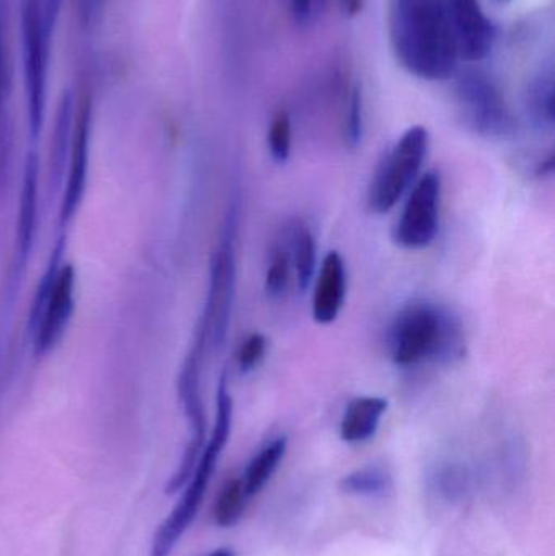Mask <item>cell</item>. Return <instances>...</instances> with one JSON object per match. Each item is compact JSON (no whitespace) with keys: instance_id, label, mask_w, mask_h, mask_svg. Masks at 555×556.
I'll return each mask as SVG.
<instances>
[{"instance_id":"obj_1","label":"cell","mask_w":555,"mask_h":556,"mask_svg":"<svg viewBox=\"0 0 555 556\" xmlns=\"http://www.w3.org/2000/svg\"><path fill=\"white\" fill-rule=\"evenodd\" d=\"M391 36L398 61L422 80H449L459 54L443 0H394Z\"/></svg>"},{"instance_id":"obj_2","label":"cell","mask_w":555,"mask_h":556,"mask_svg":"<svg viewBox=\"0 0 555 556\" xmlns=\"http://www.w3.org/2000/svg\"><path fill=\"white\" fill-rule=\"evenodd\" d=\"M388 352L401 368L422 363L455 362L465 352L458 317L432 301L419 300L401 307L388 329Z\"/></svg>"},{"instance_id":"obj_3","label":"cell","mask_w":555,"mask_h":556,"mask_svg":"<svg viewBox=\"0 0 555 556\" xmlns=\"http://www.w3.org/2000/svg\"><path fill=\"white\" fill-rule=\"evenodd\" d=\"M231 420H234V401H231L230 392H228L227 379L222 378L217 391V418H215L211 440L202 447L198 464H195L191 477L186 482L188 489L185 490L181 498L176 503L175 509L169 513L168 518L156 529L150 556H169L179 539L185 535L189 526L194 521L205 492H207L212 473H214L215 466H217L218 457H220L222 451L225 450L228 438H230Z\"/></svg>"},{"instance_id":"obj_4","label":"cell","mask_w":555,"mask_h":556,"mask_svg":"<svg viewBox=\"0 0 555 556\" xmlns=\"http://www.w3.org/2000/svg\"><path fill=\"white\" fill-rule=\"evenodd\" d=\"M23 77H25L26 110L31 136L41 130L48 98L49 52L52 28L46 18L45 0H22Z\"/></svg>"},{"instance_id":"obj_5","label":"cell","mask_w":555,"mask_h":556,"mask_svg":"<svg viewBox=\"0 0 555 556\" xmlns=\"http://www.w3.org/2000/svg\"><path fill=\"white\" fill-rule=\"evenodd\" d=\"M429 146V130L424 126H413L388 150L368 188L371 212L383 215L396 207L411 186L416 185Z\"/></svg>"},{"instance_id":"obj_6","label":"cell","mask_w":555,"mask_h":556,"mask_svg":"<svg viewBox=\"0 0 555 556\" xmlns=\"http://www.w3.org/2000/svg\"><path fill=\"white\" fill-rule=\"evenodd\" d=\"M235 238H237V212L231 211L225 225L224 238L212 263L211 288L201 326L207 330L209 340L220 346L227 337L230 324L231 304L237 281V260H235Z\"/></svg>"},{"instance_id":"obj_7","label":"cell","mask_w":555,"mask_h":556,"mask_svg":"<svg viewBox=\"0 0 555 556\" xmlns=\"http://www.w3.org/2000/svg\"><path fill=\"white\" fill-rule=\"evenodd\" d=\"M442 178L437 172H427L417 179L407 195L400 220L394 227L393 240L407 251L429 248L439 233Z\"/></svg>"},{"instance_id":"obj_8","label":"cell","mask_w":555,"mask_h":556,"mask_svg":"<svg viewBox=\"0 0 555 556\" xmlns=\"http://www.w3.org/2000/svg\"><path fill=\"white\" fill-rule=\"evenodd\" d=\"M456 103L463 119L484 137H504L512 130V116L499 88L481 72H466L456 81Z\"/></svg>"},{"instance_id":"obj_9","label":"cell","mask_w":555,"mask_h":556,"mask_svg":"<svg viewBox=\"0 0 555 556\" xmlns=\"http://www.w3.org/2000/svg\"><path fill=\"white\" fill-rule=\"evenodd\" d=\"M455 36L459 59L484 61L494 49V23L485 15L479 0H443Z\"/></svg>"},{"instance_id":"obj_10","label":"cell","mask_w":555,"mask_h":556,"mask_svg":"<svg viewBox=\"0 0 555 556\" xmlns=\"http://www.w3.org/2000/svg\"><path fill=\"white\" fill-rule=\"evenodd\" d=\"M91 97L88 91L75 101L74 126L71 136V169H68L67 188L62 201V220H71L80 204L85 191L88 172V153H90Z\"/></svg>"},{"instance_id":"obj_11","label":"cell","mask_w":555,"mask_h":556,"mask_svg":"<svg viewBox=\"0 0 555 556\" xmlns=\"http://www.w3.org/2000/svg\"><path fill=\"white\" fill-rule=\"evenodd\" d=\"M348 273L338 251L326 254L313 291V319L321 326L335 323L344 307Z\"/></svg>"},{"instance_id":"obj_12","label":"cell","mask_w":555,"mask_h":556,"mask_svg":"<svg viewBox=\"0 0 555 556\" xmlns=\"http://www.w3.org/2000/svg\"><path fill=\"white\" fill-rule=\"evenodd\" d=\"M75 274L71 266L64 267L51 285L45 316L36 336V352L45 353L54 346L64 333L65 324L74 307Z\"/></svg>"},{"instance_id":"obj_13","label":"cell","mask_w":555,"mask_h":556,"mask_svg":"<svg viewBox=\"0 0 555 556\" xmlns=\"http://www.w3.org/2000/svg\"><path fill=\"white\" fill-rule=\"evenodd\" d=\"M388 401L378 395H362L349 402L341 420V438L349 444L365 443L377 434Z\"/></svg>"},{"instance_id":"obj_14","label":"cell","mask_w":555,"mask_h":556,"mask_svg":"<svg viewBox=\"0 0 555 556\" xmlns=\"http://www.w3.org/2000/svg\"><path fill=\"white\" fill-rule=\"evenodd\" d=\"M289 233L290 254H292L293 274H295L297 287L305 291L312 283L318 263V250H316L315 235L302 222H293L287 227Z\"/></svg>"},{"instance_id":"obj_15","label":"cell","mask_w":555,"mask_h":556,"mask_svg":"<svg viewBox=\"0 0 555 556\" xmlns=\"http://www.w3.org/2000/svg\"><path fill=\"white\" fill-rule=\"evenodd\" d=\"M429 485L432 493L440 500L455 505L463 502L471 492L472 477L465 464L456 460H446L433 467L429 477Z\"/></svg>"},{"instance_id":"obj_16","label":"cell","mask_w":555,"mask_h":556,"mask_svg":"<svg viewBox=\"0 0 555 556\" xmlns=\"http://www.w3.org/2000/svg\"><path fill=\"white\" fill-rule=\"evenodd\" d=\"M287 453V438L279 437L267 443L248 464L243 485L248 496L256 495L273 479L277 467L282 463Z\"/></svg>"},{"instance_id":"obj_17","label":"cell","mask_w":555,"mask_h":556,"mask_svg":"<svg viewBox=\"0 0 555 556\" xmlns=\"http://www.w3.org/2000/svg\"><path fill=\"white\" fill-rule=\"evenodd\" d=\"M36 211H38V160L28 156L25 181H23L22 205H20L18 240L23 251L28 250L36 228Z\"/></svg>"},{"instance_id":"obj_18","label":"cell","mask_w":555,"mask_h":556,"mask_svg":"<svg viewBox=\"0 0 555 556\" xmlns=\"http://www.w3.org/2000/svg\"><path fill=\"white\" fill-rule=\"evenodd\" d=\"M292 254H290L289 233L286 228L282 231V238L277 240L270 250L269 264L264 278V290L267 296H282L292 280Z\"/></svg>"},{"instance_id":"obj_19","label":"cell","mask_w":555,"mask_h":556,"mask_svg":"<svg viewBox=\"0 0 555 556\" xmlns=\"http://www.w3.org/2000/svg\"><path fill=\"white\" fill-rule=\"evenodd\" d=\"M75 97L72 91H64L61 101H59L58 114H55L54 130H52L51 156V176H61L62 166H64L65 150H67V136L72 132L74 126Z\"/></svg>"},{"instance_id":"obj_20","label":"cell","mask_w":555,"mask_h":556,"mask_svg":"<svg viewBox=\"0 0 555 556\" xmlns=\"http://www.w3.org/2000/svg\"><path fill=\"white\" fill-rule=\"evenodd\" d=\"M391 485H393V480H391L390 472L383 467L371 466L348 473L339 483V489L348 495L378 498V496L388 495Z\"/></svg>"},{"instance_id":"obj_21","label":"cell","mask_w":555,"mask_h":556,"mask_svg":"<svg viewBox=\"0 0 555 556\" xmlns=\"http://www.w3.org/2000/svg\"><path fill=\"white\" fill-rule=\"evenodd\" d=\"M528 114L540 130L554 129V77L543 74L531 81L527 98Z\"/></svg>"},{"instance_id":"obj_22","label":"cell","mask_w":555,"mask_h":556,"mask_svg":"<svg viewBox=\"0 0 555 556\" xmlns=\"http://www.w3.org/2000/svg\"><path fill=\"white\" fill-rule=\"evenodd\" d=\"M248 498L250 496L247 495L243 480H228L218 493L217 502H215L214 519L218 528L230 529L237 526L241 516H243Z\"/></svg>"},{"instance_id":"obj_23","label":"cell","mask_w":555,"mask_h":556,"mask_svg":"<svg viewBox=\"0 0 555 556\" xmlns=\"http://www.w3.org/2000/svg\"><path fill=\"white\" fill-rule=\"evenodd\" d=\"M7 0H0V142L7 129V104L12 93V59H10L9 38H7Z\"/></svg>"},{"instance_id":"obj_24","label":"cell","mask_w":555,"mask_h":556,"mask_svg":"<svg viewBox=\"0 0 555 556\" xmlns=\"http://www.w3.org/2000/svg\"><path fill=\"white\" fill-rule=\"evenodd\" d=\"M267 147L274 162L286 163L292 152V121L287 111H279L273 117L269 132H267Z\"/></svg>"},{"instance_id":"obj_25","label":"cell","mask_w":555,"mask_h":556,"mask_svg":"<svg viewBox=\"0 0 555 556\" xmlns=\"http://www.w3.org/2000/svg\"><path fill=\"white\" fill-rule=\"evenodd\" d=\"M345 146L355 149L364 136V100H362L361 85H355L349 94L345 106L344 127H342Z\"/></svg>"},{"instance_id":"obj_26","label":"cell","mask_w":555,"mask_h":556,"mask_svg":"<svg viewBox=\"0 0 555 556\" xmlns=\"http://www.w3.org/2000/svg\"><path fill=\"white\" fill-rule=\"evenodd\" d=\"M267 342L263 333H251L238 350V368L241 372L251 371L260 365L261 359L266 355Z\"/></svg>"},{"instance_id":"obj_27","label":"cell","mask_w":555,"mask_h":556,"mask_svg":"<svg viewBox=\"0 0 555 556\" xmlns=\"http://www.w3.org/2000/svg\"><path fill=\"white\" fill-rule=\"evenodd\" d=\"M110 0H77L78 23L81 28H93L101 22Z\"/></svg>"},{"instance_id":"obj_28","label":"cell","mask_w":555,"mask_h":556,"mask_svg":"<svg viewBox=\"0 0 555 556\" xmlns=\"http://www.w3.org/2000/svg\"><path fill=\"white\" fill-rule=\"evenodd\" d=\"M313 5H315V0H290L293 20L300 25L308 23L312 18Z\"/></svg>"},{"instance_id":"obj_29","label":"cell","mask_w":555,"mask_h":556,"mask_svg":"<svg viewBox=\"0 0 555 556\" xmlns=\"http://www.w3.org/2000/svg\"><path fill=\"white\" fill-rule=\"evenodd\" d=\"M62 0H45L46 18L49 25L54 29L58 22L59 12H61Z\"/></svg>"},{"instance_id":"obj_30","label":"cell","mask_w":555,"mask_h":556,"mask_svg":"<svg viewBox=\"0 0 555 556\" xmlns=\"http://www.w3.org/2000/svg\"><path fill=\"white\" fill-rule=\"evenodd\" d=\"M365 0H342V9H344L345 15L355 16L364 9Z\"/></svg>"},{"instance_id":"obj_31","label":"cell","mask_w":555,"mask_h":556,"mask_svg":"<svg viewBox=\"0 0 555 556\" xmlns=\"http://www.w3.org/2000/svg\"><path fill=\"white\" fill-rule=\"evenodd\" d=\"M554 168V155H550V159L544 160V163H541L540 168H538V175L546 176L553 173Z\"/></svg>"},{"instance_id":"obj_32","label":"cell","mask_w":555,"mask_h":556,"mask_svg":"<svg viewBox=\"0 0 555 556\" xmlns=\"http://www.w3.org/2000/svg\"><path fill=\"white\" fill-rule=\"evenodd\" d=\"M209 556H235V554L230 548H217V551L212 552Z\"/></svg>"}]
</instances>
